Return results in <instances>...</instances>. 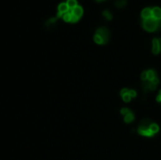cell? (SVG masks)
Listing matches in <instances>:
<instances>
[{
	"label": "cell",
	"instance_id": "cell-1",
	"mask_svg": "<svg viewBox=\"0 0 161 160\" xmlns=\"http://www.w3.org/2000/svg\"><path fill=\"white\" fill-rule=\"evenodd\" d=\"M140 80L142 84V89L145 92L154 91L157 89L159 85V77L156 71L154 69H148L141 73Z\"/></svg>",
	"mask_w": 161,
	"mask_h": 160
},
{
	"label": "cell",
	"instance_id": "cell-2",
	"mask_svg": "<svg viewBox=\"0 0 161 160\" xmlns=\"http://www.w3.org/2000/svg\"><path fill=\"white\" fill-rule=\"evenodd\" d=\"M158 132L159 125L150 120H143L138 127V134L145 138H153Z\"/></svg>",
	"mask_w": 161,
	"mask_h": 160
},
{
	"label": "cell",
	"instance_id": "cell-3",
	"mask_svg": "<svg viewBox=\"0 0 161 160\" xmlns=\"http://www.w3.org/2000/svg\"><path fill=\"white\" fill-rule=\"evenodd\" d=\"M109 37H110L109 30L107 27L102 26L96 30L95 34L93 36V41L95 43L102 45V44L108 43V42L109 41Z\"/></svg>",
	"mask_w": 161,
	"mask_h": 160
},
{
	"label": "cell",
	"instance_id": "cell-4",
	"mask_svg": "<svg viewBox=\"0 0 161 160\" xmlns=\"http://www.w3.org/2000/svg\"><path fill=\"white\" fill-rule=\"evenodd\" d=\"M142 26L146 31H149V32L158 31L161 29V20H156L153 17L149 19H143Z\"/></svg>",
	"mask_w": 161,
	"mask_h": 160
},
{
	"label": "cell",
	"instance_id": "cell-5",
	"mask_svg": "<svg viewBox=\"0 0 161 160\" xmlns=\"http://www.w3.org/2000/svg\"><path fill=\"white\" fill-rule=\"evenodd\" d=\"M120 95L124 103H129L132 99L137 97V91L129 88H123L120 91Z\"/></svg>",
	"mask_w": 161,
	"mask_h": 160
},
{
	"label": "cell",
	"instance_id": "cell-6",
	"mask_svg": "<svg viewBox=\"0 0 161 160\" xmlns=\"http://www.w3.org/2000/svg\"><path fill=\"white\" fill-rule=\"evenodd\" d=\"M121 114L123 117V121L125 123H132L135 121L134 112L128 107H122L121 109Z\"/></svg>",
	"mask_w": 161,
	"mask_h": 160
},
{
	"label": "cell",
	"instance_id": "cell-7",
	"mask_svg": "<svg viewBox=\"0 0 161 160\" xmlns=\"http://www.w3.org/2000/svg\"><path fill=\"white\" fill-rule=\"evenodd\" d=\"M152 52L154 55L161 54V38H154L152 41Z\"/></svg>",
	"mask_w": 161,
	"mask_h": 160
},
{
	"label": "cell",
	"instance_id": "cell-8",
	"mask_svg": "<svg viewBox=\"0 0 161 160\" xmlns=\"http://www.w3.org/2000/svg\"><path fill=\"white\" fill-rule=\"evenodd\" d=\"M69 7L67 5V3H60L58 7V15L57 17L59 18V17H62L64 13H66L69 11Z\"/></svg>",
	"mask_w": 161,
	"mask_h": 160
},
{
	"label": "cell",
	"instance_id": "cell-9",
	"mask_svg": "<svg viewBox=\"0 0 161 160\" xmlns=\"http://www.w3.org/2000/svg\"><path fill=\"white\" fill-rule=\"evenodd\" d=\"M152 17H153L152 9L145 8V9L142 10V11H141V18H142V20L143 19H149V18H152Z\"/></svg>",
	"mask_w": 161,
	"mask_h": 160
},
{
	"label": "cell",
	"instance_id": "cell-10",
	"mask_svg": "<svg viewBox=\"0 0 161 160\" xmlns=\"http://www.w3.org/2000/svg\"><path fill=\"white\" fill-rule=\"evenodd\" d=\"M153 11V18L156 20H161V9L158 7H154L152 9Z\"/></svg>",
	"mask_w": 161,
	"mask_h": 160
},
{
	"label": "cell",
	"instance_id": "cell-11",
	"mask_svg": "<svg viewBox=\"0 0 161 160\" xmlns=\"http://www.w3.org/2000/svg\"><path fill=\"white\" fill-rule=\"evenodd\" d=\"M72 13L74 14V15H76L77 18H81V16L83 15V9H82V7H80V6H77V7H76L75 9H73L72 10Z\"/></svg>",
	"mask_w": 161,
	"mask_h": 160
},
{
	"label": "cell",
	"instance_id": "cell-12",
	"mask_svg": "<svg viewBox=\"0 0 161 160\" xmlns=\"http://www.w3.org/2000/svg\"><path fill=\"white\" fill-rule=\"evenodd\" d=\"M114 4H115V7L116 8L121 9V8H123V7L126 6L127 1H126V0H115V3Z\"/></svg>",
	"mask_w": 161,
	"mask_h": 160
},
{
	"label": "cell",
	"instance_id": "cell-13",
	"mask_svg": "<svg viewBox=\"0 0 161 160\" xmlns=\"http://www.w3.org/2000/svg\"><path fill=\"white\" fill-rule=\"evenodd\" d=\"M63 20L65 22H68V23H71V20H72V10H69L68 12L64 13L63 16H62Z\"/></svg>",
	"mask_w": 161,
	"mask_h": 160
},
{
	"label": "cell",
	"instance_id": "cell-14",
	"mask_svg": "<svg viewBox=\"0 0 161 160\" xmlns=\"http://www.w3.org/2000/svg\"><path fill=\"white\" fill-rule=\"evenodd\" d=\"M66 3H67V5H68V7H69L70 10H73V9H75L76 7L78 6L76 0H67Z\"/></svg>",
	"mask_w": 161,
	"mask_h": 160
},
{
	"label": "cell",
	"instance_id": "cell-15",
	"mask_svg": "<svg viewBox=\"0 0 161 160\" xmlns=\"http://www.w3.org/2000/svg\"><path fill=\"white\" fill-rule=\"evenodd\" d=\"M103 15H104L108 21H110V20L113 19V14H112L109 11H103Z\"/></svg>",
	"mask_w": 161,
	"mask_h": 160
},
{
	"label": "cell",
	"instance_id": "cell-16",
	"mask_svg": "<svg viewBox=\"0 0 161 160\" xmlns=\"http://www.w3.org/2000/svg\"><path fill=\"white\" fill-rule=\"evenodd\" d=\"M156 102L161 104V89L158 91V93H157V95H156Z\"/></svg>",
	"mask_w": 161,
	"mask_h": 160
},
{
	"label": "cell",
	"instance_id": "cell-17",
	"mask_svg": "<svg viewBox=\"0 0 161 160\" xmlns=\"http://www.w3.org/2000/svg\"><path fill=\"white\" fill-rule=\"evenodd\" d=\"M96 1H97V2H102V1H104V0H96Z\"/></svg>",
	"mask_w": 161,
	"mask_h": 160
}]
</instances>
